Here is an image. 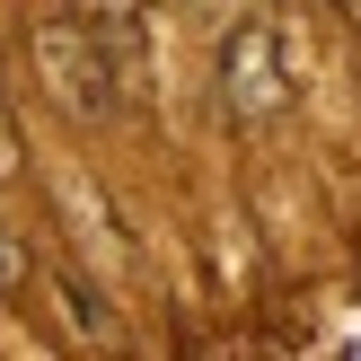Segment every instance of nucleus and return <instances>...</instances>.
<instances>
[{
	"label": "nucleus",
	"instance_id": "1",
	"mask_svg": "<svg viewBox=\"0 0 361 361\" xmlns=\"http://www.w3.org/2000/svg\"><path fill=\"white\" fill-rule=\"evenodd\" d=\"M27 62H35V88H44L71 123H106L123 106V80H133V71L115 62V27H88L80 9L35 18L27 27Z\"/></svg>",
	"mask_w": 361,
	"mask_h": 361
},
{
	"label": "nucleus",
	"instance_id": "2",
	"mask_svg": "<svg viewBox=\"0 0 361 361\" xmlns=\"http://www.w3.org/2000/svg\"><path fill=\"white\" fill-rule=\"evenodd\" d=\"M291 106V62H282L274 18H238L221 35V115L229 123H274Z\"/></svg>",
	"mask_w": 361,
	"mask_h": 361
},
{
	"label": "nucleus",
	"instance_id": "3",
	"mask_svg": "<svg viewBox=\"0 0 361 361\" xmlns=\"http://www.w3.org/2000/svg\"><path fill=\"white\" fill-rule=\"evenodd\" d=\"M62 317L88 335V344H106V335H115V317H106V309H97V291H80V282H62Z\"/></svg>",
	"mask_w": 361,
	"mask_h": 361
},
{
	"label": "nucleus",
	"instance_id": "4",
	"mask_svg": "<svg viewBox=\"0 0 361 361\" xmlns=\"http://www.w3.org/2000/svg\"><path fill=\"white\" fill-rule=\"evenodd\" d=\"M62 9H80L88 27H115V35H133V27H141V0H62Z\"/></svg>",
	"mask_w": 361,
	"mask_h": 361
},
{
	"label": "nucleus",
	"instance_id": "5",
	"mask_svg": "<svg viewBox=\"0 0 361 361\" xmlns=\"http://www.w3.org/2000/svg\"><path fill=\"white\" fill-rule=\"evenodd\" d=\"M27 282H35V256H27V238L0 221V291H27Z\"/></svg>",
	"mask_w": 361,
	"mask_h": 361
},
{
	"label": "nucleus",
	"instance_id": "6",
	"mask_svg": "<svg viewBox=\"0 0 361 361\" xmlns=\"http://www.w3.org/2000/svg\"><path fill=\"white\" fill-rule=\"evenodd\" d=\"M0 176H18V133H9V115H0Z\"/></svg>",
	"mask_w": 361,
	"mask_h": 361
},
{
	"label": "nucleus",
	"instance_id": "7",
	"mask_svg": "<svg viewBox=\"0 0 361 361\" xmlns=\"http://www.w3.org/2000/svg\"><path fill=\"white\" fill-rule=\"evenodd\" d=\"M335 9H344V18H353V27H361V0H335Z\"/></svg>",
	"mask_w": 361,
	"mask_h": 361
}]
</instances>
